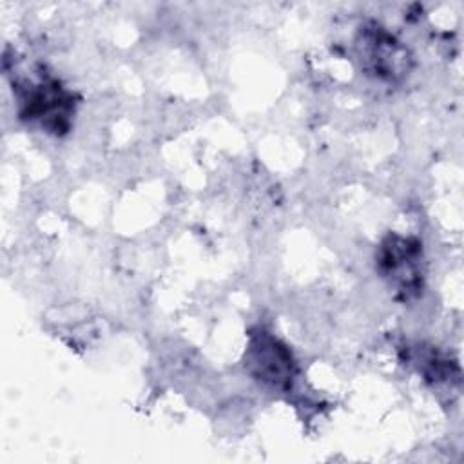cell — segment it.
<instances>
[{
  "mask_svg": "<svg viewBox=\"0 0 464 464\" xmlns=\"http://www.w3.org/2000/svg\"><path fill=\"white\" fill-rule=\"evenodd\" d=\"M20 103L24 118L36 120L53 132H62L69 125L72 98L58 82L40 80L38 83H29Z\"/></svg>",
  "mask_w": 464,
  "mask_h": 464,
  "instance_id": "obj_2",
  "label": "cell"
},
{
  "mask_svg": "<svg viewBox=\"0 0 464 464\" xmlns=\"http://www.w3.org/2000/svg\"><path fill=\"white\" fill-rule=\"evenodd\" d=\"M381 268L384 276L402 292H411L420 285V248L419 243L390 236L381 248Z\"/></svg>",
  "mask_w": 464,
  "mask_h": 464,
  "instance_id": "obj_4",
  "label": "cell"
},
{
  "mask_svg": "<svg viewBox=\"0 0 464 464\" xmlns=\"http://www.w3.org/2000/svg\"><path fill=\"white\" fill-rule=\"evenodd\" d=\"M246 366L263 382L272 386H288L294 377V361L286 346L268 334L252 339Z\"/></svg>",
  "mask_w": 464,
  "mask_h": 464,
  "instance_id": "obj_3",
  "label": "cell"
},
{
  "mask_svg": "<svg viewBox=\"0 0 464 464\" xmlns=\"http://www.w3.org/2000/svg\"><path fill=\"white\" fill-rule=\"evenodd\" d=\"M357 53L362 69L377 78L393 80L408 71V51L379 27L366 29L359 34Z\"/></svg>",
  "mask_w": 464,
  "mask_h": 464,
  "instance_id": "obj_1",
  "label": "cell"
}]
</instances>
